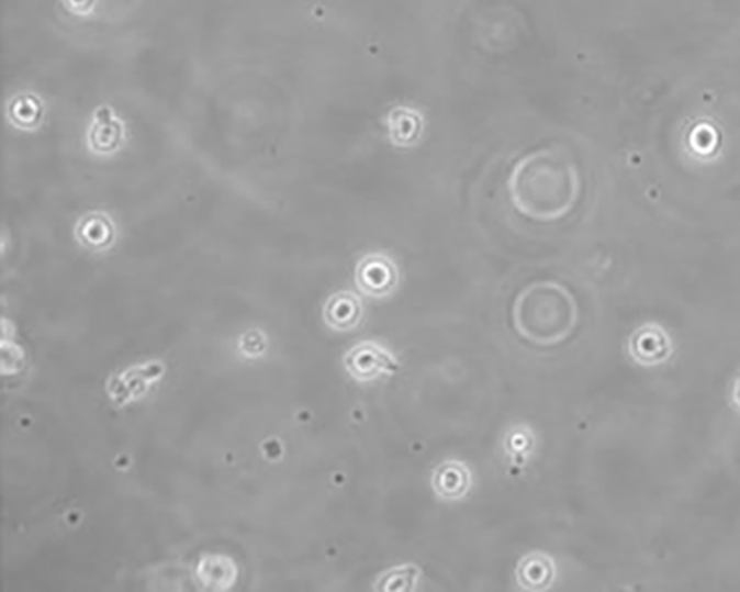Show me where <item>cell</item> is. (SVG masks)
Here are the masks:
<instances>
[{
  "label": "cell",
  "instance_id": "5b68a950",
  "mask_svg": "<svg viewBox=\"0 0 740 592\" xmlns=\"http://www.w3.org/2000/svg\"><path fill=\"white\" fill-rule=\"evenodd\" d=\"M433 491L440 500L459 501L468 495L473 476L471 470L461 461H446L433 472Z\"/></svg>",
  "mask_w": 740,
  "mask_h": 592
},
{
  "label": "cell",
  "instance_id": "277c9868",
  "mask_svg": "<svg viewBox=\"0 0 740 592\" xmlns=\"http://www.w3.org/2000/svg\"><path fill=\"white\" fill-rule=\"evenodd\" d=\"M356 283L363 295L381 300L397 288L399 268L384 254L366 255L357 266Z\"/></svg>",
  "mask_w": 740,
  "mask_h": 592
},
{
  "label": "cell",
  "instance_id": "6da1fadb",
  "mask_svg": "<svg viewBox=\"0 0 740 592\" xmlns=\"http://www.w3.org/2000/svg\"><path fill=\"white\" fill-rule=\"evenodd\" d=\"M576 166L564 152L542 148L523 157L508 180L509 198L522 215L557 221L572 211L580 196Z\"/></svg>",
  "mask_w": 740,
  "mask_h": 592
},
{
  "label": "cell",
  "instance_id": "ba28073f",
  "mask_svg": "<svg viewBox=\"0 0 740 592\" xmlns=\"http://www.w3.org/2000/svg\"><path fill=\"white\" fill-rule=\"evenodd\" d=\"M423 577L418 566L402 565L395 566L382 573L377 579L375 590L378 591H414Z\"/></svg>",
  "mask_w": 740,
  "mask_h": 592
},
{
  "label": "cell",
  "instance_id": "52a82bcc",
  "mask_svg": "<svg viewBox=\"0 0 740 592\" xmlns=\"http://www.w3.org/2000/svg\"><path fill=\"white\" fill-rule=\"evenodd\" d=\"M363 319V304L352 292H339L325 305V321L334 331L356 329Z\"/></svg>",
  "mask_w": 740,
  "mask_h": 592
},
{
  "label": "cell",
  "instance_id": "7a4b0ae2",
  "mask_svg": "<svg viewBox=\"0 0 740 592\" xmlns=\"http://www.w3.org/2000/svg\"><path fill=\"white\" fill-rule=\"evenodd\" d=\"M514 322L520 335L531 343H559L576 323L575 301L560 284H531L518 297L514 306Z\"/></svg>",
  "mask_w": 740,
  "mask_h": 592
},
{
  "label": "cell",
  "instance_id": "8992f818",
  "mask_svg": "<svg viewBox=\"0 0 740 592\" xmlns=\"http://www.w3.org/2000/svg\"><path fill=\"white\" fill-rule=\"evenodd\" d=\"M518 585L527 591H543L556 579V565L547 554L535 551L518 561L516 569Z\"/></svg>",
  "mask_w": 740,
  "mask_h": 592
},
{
  "label": "cell",
  "instance_id": "3957f363",
  "mask_svg": "<svg viewBox=\"0 0 740 592\" xmlns=\"http://www.w3.org/2000/svg\"><path fill=\"white\" fill-rule=\"evenodd\" d=\"M344 366L350 377L359 382L377 381L382 375L394 373L399 369L397 360L391 351L373 340H365L348 350L344 357Z\"/></svg>",
  "mask_w": 740,
  "mask_h": 592
},
{
  "label": "cell",
  "instance_id": "9c48e42d",
  "mask_svg": "<svg viewBox=\"0 0 740 592\" xmlns=\"http://www.w3.org/2000/svg\"><path fill=\"white\" fill-rule=\"evenodd\" d=\"M529 429H514L507 438V451L508 454H516V457L520 455H527V451L534 449V437L529 436Z\"/></svg>",
  "mask_w": 740,
  "mask_h": 592
}]
</instances>
